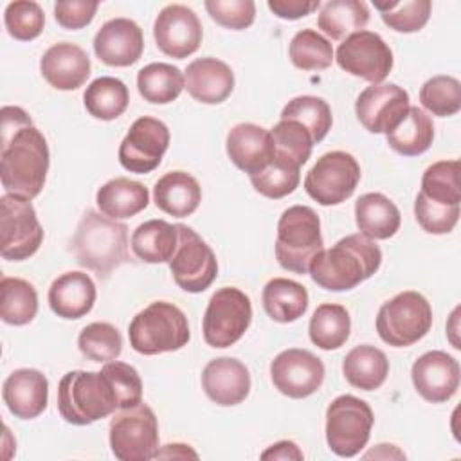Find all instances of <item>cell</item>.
Masks as SVG:
<instances>
[{"label":"cell","mask_w":461,"mask_h":461,"mask_svg":"<svg viewBox=\"0 0 461 461\" xmlns=\"http://www.w3.org/2000/svg\"><path fill=\"white\" fill-rule=\"evenodd\" d=\"M321 220L308 205H292L277 221L276 259L290 272L306 274L312 259L324 249Z\"/></svg>","instance_id":"6"},{"label":"cell","mask_w":461,"mask_h":461,"mask_svg":"<svg viewBox=\"0 0 461 461\" xmlns=\"http://www.w3.org/2000/svg\"><path fill=\"white\" fill-rule=\"evenodd\" d=\"M391 149L403 157L425 153L434 140L432 119L418 106H409L403 119L385 133Z\"/></svg>","instance_id":"33"},{"label":"cell","mask_w":461,"mask_h":461,"mask_svg":"<svg viewBox=\"0 0 461 461\" xmlns=\"http://www.w3.org/2000/svg\"><path fill=\"white\" fill-rule=\"evenodd\" d=\"M155 457H198V454L189 447V445H184V443H169V445H164L162 448H158L155 452Z\"/></svg>","instance_id":"54"},{"label":"cell","mask_w":461,"mask_h":461,"mask_svg":"<svg viewBox=\"0 0 461 461\" xmlns=\"http://www.w3.org/2000/svg\"><path fill=\"white\" fill-rule=\"evenodd\" d=\"M299 180H301V167L283 160V158H277L272 155V160L270 164L250 176V184L252 187L267 196V198H272V200H279L290 193L295 191V187L299 185Z\"/></svg>","instance_id":"45"},{"label":"cell","mask_w":461,"mask_h":461,"mask_svg":"<svg viewBox=\"0 0 461 461\" xmlns=\"http://www.w3.org/2000/svg\"><path fill=\"white\" fill-rule=\"evenodd\" d=\"M358 230L371 240H389L396 234L402 216L393 200L382 193H366L355 202Z\"/></svg>","instance_id":"29"},{"label":"cell","mask_w":461,"mask_h":461,"mask_svg":"<svg viewBox=\"0 0 461 461\" xmlns=\"http://www.w3.org/2000/svg\"><path fill=\"white\" fill-rule=\"evenodd\" d=\"M411 378L414 389L423 400L430 403H443L457 393L459 364L452 355L432 349L414 360Z\"/></svg>","instance_id":"19"},{"label":"cell","mask_w":461,"mask_h":461,"mask_svg":"<svg viewBox=\"0 0 461 461\" xmlns=\"http://www.w3.org/2000/svg\"><path fill=\"white\" fill-rule=\"evenodd\" d=\"M77 348L92 362H112L122 351V337L110 322H92L81 330Z\"/></svg>","instance_id":"43"},{"label":"cell","mask_w":461,"mask_h":461,"mask_svg":"<svg viewBox=\"0 0 461 461\" xmlns=\"http://www.w3.org/2000/svg\"><path fill=\"white\" fill-rule=\"evenodd\" d=\"M274 387L294 400L319 391L324 382V364L308 349L290 348L281 351L270 364Z\"/></svg>","instance_id":"16"},{"label":"cell","mask_w":461,"mask_h":461,"mask_svg":"<svg viewBox=\"0 0 461 461\" xmlns=\"http://www.w3.org/2000/svg\"><path fill=\"white\" fill-rule=\"evenodd\" d=\"M178 243L176 225L166 220H148L131 234V250L144 263H169Z\"/></svg>","instance_id":"32"},{"label":"cell","mask_w":461,"mask_h":461,"mask_svg":"<svg viewBox=\"0 0 461 461\" xmlns=\"http://www.w3.org/2000/svg\"><path fill=\"white\" fill-rule=\"evenodd\" d=\"M349 312L342 304L333 303H324L317 306L308 326L310 340L324 351L339 349L340 346H344L346 340L349 339Z\"/></svg>","instance_id":"35"},{"label":"cell","mask_w":461,"mask_h":461,"mask_svg":"<svg viewBox=\"0 0 461 461\" xmlns=\"http://www.w3.org/2000/svg\"><path fill=\"white\" fill-rule=\"evenodd\" d=\"M225 146L230 162L249 176L263 171L274 155L270 130L252 122L232 126L227 133Z\"/></svg>","instance_id":"23"},{"label":"cell","mask_w":461,"mask_h":461,"mask_svg":"<svg viewBox=\"0 0 461 461\" xmlns=\"http://www.w3.org/2000/svg\"><path fill=\"white\" fill-rule=\"evenodd\" d=\"M303 457H304V454L301 452V448L294 441H288V439H283V441H277V443L270 445L261 454V459H295V461H301Z\"/></svg>","instance_id":"53"},{"label":"cell","mask_w":461,"mask_h":461,"mask_svg":"<svg viewBox=\"0 0 461 461\" xmlns=\"http://www.w3.org/2000/svg\"><path fill=\"white\" fill-rule=\"evenodd\" d=\"M384 23L396 32H416L425 27L430 18V0H403V2H375Z\"/></svg>","instance_id":"44"},{"label":"cell","mask_w":461,"mask_h":461,"mask_svg":"<svg viewBox=\"0 0 461 461\" xmlns=\"http://www.w3.org/2000/svg\"><path fill=\"white\" fill-rule=\"evenodd\" d=\"M420 103L432 115H456L461 110V85L452 76H434L420 88Z\"/></svg>","instance_id":"46"},{"label":"cell","mask_w":461,"mask_h":461,"mask_svg":"<svg viewBox=\"0 0 461 461\" xmlns=\"http://www.w3.org/2000/svg\"><path fill=\"white\" fill-rule=\"evenodd\" d=\"M119 409L117 394L103 371H68L58 384V411L67 423L90 425Z\"/></svg>","instance_id":"4"},{"label":"cell","mask_w":461,"mask_h":461,"mask_svg":"<svg viewBox=\"0 0 461 461\" xmlns=\"http://www.w3.org/2000/svg\"><path fill=\"white\" fill-rule=\"evenodd\" d=\"M432 326L430 303L414 290L385 301L376 315L378 337L393 348H407L421 340Z\"/></svg>","instance_id":"7"},{"label":"cell","mask_w":461,"mask_h":461,"mask_svg":"<svg viewBox=\"0 0 461 461\" xmlns=\"http://www.w3.org/2000/svg\"><path fill=\"white\" fill-rule=\"evenodd\" d=\"M144 50L142 29L130 18H112L94 36L95 56L110 67H130Z\"/></svg>","instance_id":"20"},{"label":"cell","mask_w":461,"mask_h":461,"mask_svg":"<svg viewBox=\"0 0 461 461\" xmlns=\"http://www.w3.org/2000/svg\"><path fill=\"white\" fill-rule=\"evenodd\" d=\"M369 22V7L362 0H330L321 5L317 25L331 40L348 38L364 31Z\"/></svg>","instance_id":"34"},{"label":"cell","mask_w":461,"mask_h":461,"mask_svg":"<svg viewBox=\"0 0 461 461\" xmlns=\"http://www.w3.org/2000/svg\"><path fill=\"white\" fill-rule=\"evenodd\" d=\"M101 371L108 376L117 394L119 409L133 407L142 402V380L139 371L133 366L126 362L112 360V362H106Z\"/></svg>","instance_id":"49"},{"label":"cell","mask_w":461,"mask_h":461,"mask_svg":"<svg viewBox=\"0 0 461 461\" xmlns=\"http://www.w3.org/2000/svg\"><path fill=\"white\" fill-rule=\"evenodd\" d=\"M128 339L137 353L158 355L184 348L191 331L185 313L176 304L155 301L131 319Z\"/></svg>","instance_id":"5"},{"label":"cell","mask_w":461,"mask_h":461,"mask_svg":"<svg viewBox=\"0 0 461 461\" xmlns=\"http://www.w3.org/2000/svg\"><path fill=\"white\" fill-rule=\"evenodd\" d=\"M414 216L420 227L429 234H448L459 220V205H445L418 193L414 200Z\"/></svg>","instance_id":"48"},{"label":"cell","mask_w":461,"mask_h":461,"mask_svg":"<svg viewBox=\"0 0 461 461\" xmlns=\"http://www.w3.org/2000/svg\"><path fill=\"white\" fill-rule=\"evenodd\" d=\"M0 317L5 324H29L38 313V292L22 277H2L0 281Z\"/></svg>","instance_id":"38"},{"label":"cell","mask_w":461,"mask_h":461,"mask_svg":"<svg viewBox=\"0 0 461 461\" xmlns=\"http://www.w3.org/2000/svg\"><path fill=\"white\" fill-rule=\"evenodd\" d=\"M184 77L189 95L203 104H220L234 90L232 68L212 56L191 61Z\"/></svg>","instance_id":"25"},{"label":"cell","mask_w":461,"mask_h":461,"mask_svg":"<svg viewBox=\"0 0 461 461\" xmlns=\"http://www.w3.org/2000/svg\"><path fill=\"white\" fill-rule=\"evenodd\" d=\"M178 243L169 259L173 281L189 294L207 290L218 276V261L212 249L187 225L176 223Z\"/></svg>","instance_id":"13"},{"label":"cell","mask_w":461,"mask_h":461,"mask_svg":"<svg viewBox=\"0 0 461 461\" xmlns=\"http://www.w3.org/2000/svg\"><path fill=\"white\" fill-rule=\"evenodd\" d=\"M95 202L103 214L113 220H126L148 207L149 191L137 180L117 176L97 189Z\"/></svg>","instance_id":"28"},{"label":"cell","mask_w":461,"mask_h":461,"mask_svg":"<svg viewBox=\"0 0 461 461\" xmlns=\"http://www.w3.org/2000/svg\"><path fill=\"white\" fill-rule=\"evenodd\" d=\"M337 65L348 74L373 85L382 83L393 68V50L378 32L358 31L349 34L337 49Z\"/></svg>","instance_id":"14"},{"label":"cell","mask_w":461,"mask_h":461,"mask_svg":"<svg viewBox=\"0 0 461 461\" xmlns=\"http://www.w3.org/2000/svg\"><path fill=\"white\" fill-rule=\"evenodd\" d=\"M7 32L18 41H31L38 38L45 25V14L40 4L32 0H16L7 4L4 13Z\"/></svg>","instance_id":"47"},{"label":"cell","mask_w":461,"mask_h":461,"mask_svg":"<svg viewBox=\"0 0 461 461\" xmlns=\"http://www.w3.org/2000/svg\"><path fill=\"white\" fill-rule=\"evenodd\" d=\"M382 265V250L362 232L339 240L322 249L310 263L312 279L324 290L344 292L369 279Z\"/></svg>","instance_id":"2"},{"label":"cell","mask_w":461,"mask_h":461,"mask_svg":"<svg viewBox=\"0 0 461 461\" xmlns=\"http://www.w3.org/2000/svg\"><path fill=\"white\" fill-rule=\"evenodd\" d=\"M43 229L31 200L5 193L0 198V254L7 261H23L36 254Z\"/></svg>","instance_id":"11"},{"label":"cell","mask_w":461,"mask_h":461,"mask_svg":"<svg viewBox=\"0 0 461 461\" xmlns=\"http://www.w3.org/2000/svg\"><path fill=\"white\" fill-rule=\"evenodd\" d=\"M155 205L175 218L193 214L202 202V187L198 180L185 171H169L162 175L153 187Z\"/></svg>","instance_id":"27"},{"label":"cell","mask_w":461,"mask_h":461,"mask_svg":"<svg viewBox=\"0 0 461 461\" xmlns=\"http://www.w3.org/2000/svg\"><path fill=\"white\" fill-rule=\"evenodd\" d=\"M153 36L160 52L175 59H184L200 49L203 29L193 9L182 4H169L157 14Z\"/></svg>","instance_id":"17"},{"label":"cell","mask_w":461,"mask_h":461,"mask_svg":"<svg viewBox=\"0 0 461 461\" xmlns=\"http://www.w3.org/2000/svg\"><path fill=\"white\" fill-rule=\"evenodd\" d=\"M209 16L221 27L243 31L254 23L256 4L252 0H205Z\"/></svg>","instance_id":"50"},{"label":"cell","mask_w":461,"mask_h":461,"mask_svg":"<svg viewBox=\"0 0 461 461\" xmlns=\"http://www.w3.org/2000/svg\"><path fill=\"white\" fill-rule=\"evenodd\" d=\"M409 94L394 83H378L364 88L355 101L360 124L371 133L391 131L409 110Z\"/></svg>","instance_id":"18"},{"label":"cell","mask_w":461,"mask_h":461,"mask_svg":"<svg viewBox=\"0 0 461 461\" xmlns=\"http://www.w3.org/2000/svg\"><path fill=\"white\" fill-rule=\"evenodd\" d=\"M99 7V2L86 0H61L54 4V18L56 22L68 31H77L86 27Z\"/></svg>","instance_id":"51"},{"label":"cell","mask_w":461,"mask_h":461,"mask_svg":"<svg viewBox=\"0 0 461 461\" xmlns=\"http://www.w3.org/2000/svg\"><path fill=\"white\" fill-rule=\"evenodd\" d=\"M459 160H439L430 164L421 176V191L427 198L445 203L459 205L461 187H459Z\"/></svg>","instance_id":"42"},{"label":"cell","mask_w":461,"mask_h":461,"mask_svg":"<svg viewBox=\"0 0 461 461\" xmlns=\"http://www.w3.org/2000/svg\"><path fill=\"white\" fill-rule=\"evenodd\" d=\"M268 9L283 20H299L321 7L319 0H268Z\"/></svg>","instance_id":"52"},{"label":"cell","mask_w":461,"mask_h":461,"mask_svg":"<svg viewBox=\"0 0 461 461\" xmlns=\"http://www.w3.org/2000/svg\"><path fill=\"white\" fill-rule=\"evenodd\" d=\"M2 398L13 416L20 420L38 418L47 409L49 380L38 369H16L5 378Z\"/></svg>","instance_id":"24"},{"label":"cell","mask_w":461,"mask_h":461,"mask_svg":"<svg viewBox=\"0 0 461 461\" xmlns=\"http://www.w3.org/2000/svg\"><path fill=\"white\" fill-rule=\"evenodd\" d=\"M342 373L349 385L362 391H375L389 375V360L382 349L371 344H360L344 357Z\"/></svg>","instance_id":"30"},{"label":"cell","mask_w":461,"mask_h":461,"mask_svg":"<svg viewBox=\"0 0 461 461\" xmlns=\"http://www.w3.org/2000/svg\"><path fill=\"white\" fill-rule=\"evenodd\" d=\"M364 457H366V459H369V457H378V459H405V454H403L398 447H394V445L380 443V445H376L375 450L364 454Z\"/></svg>","instance_id":"55"},{"label":"cell","mask_w":461,"mask_h":461,"mask_svg":"<svg viewBox=\"0 0 461 461\" xmlns=\"http://www.w3.org/2000/svg\"><path fill=\"white\" fill-rule=\"evenodd\" d=\"M375 423L369 403L340 394L326 409V441L333 454L340 457L357 456L369 441Z\"/></svg>","instance_id":"8"},{"label":"cell","mask_w":461,"mask_h":461,"mask_svg":"<svg viewBox=\"0 0 461 461\" xmlns=\"http://www.w3.org/2000/svg\"><path fill=\"white\" fill-rule=\"evenodd\" d=\"M110 448L121 461H148L158 450V421L146 403L119 409L110 421Z\"/></svg>","instance_id":"9"},{"label":"cell","mask_w":461,"mask_h":461,"mask_svg":"<svg viewBox=\"0 0 461 461\" xmlns=\"http://www.w3.org/2000/svg\"><path fill=\"white\" fill-rule=\"evenodd\" d=\"M83 103L92 117L101 121H113L128 108V86L117 77L101 76L86 86Z\"/></svg>","instance_id":"37"},{"label":"cell","mask_w":461,"mask_h":461,"mask_svg":"<svg viewBox=\"0 0 461 461\" xmlns=\"http://www.w3.org/2000/svg\"><path fill=\"white\" fill-rule=\"evenodd\" d=\"M202 387L207 398L216 405L232 407L249 396L250 373L241 360L220 357L203 367Z\"/></svg>","instance_id":"21"},{"label":"cell","mask_w":461,"mask_h":461,"mask_svg":"<svg viewBox=\"0 0 461 461\" xmlns=\"http://www.w3.org/2000/svg\"><path fill=\"white\" fill-rule=\"evenodd\" d=\"M40 72L56 90H77L90 76V58L79 45L61 41L43 52Z\"/></svg>","instance_id":"22"},{"label":"cell","mask_w":461,"mask_h":461,"mask_svg":"<svg viewBox=\"0 0 461 461\" xmlns=\"http://www.w3.org/2000/svg\"><path fill=\"white\" fill-rule=\"evenodd\" d=\"M97 290L92 277L85 272H65L49 288V306L61 319H81L95 303Z\"/></svg>","instance_id":"26"},{"label":"cell","mask_w":461,"mask_h":461,"mask_svg":"<svg viewBox=\"0 0 461 461\" xmlns=\"http://www.w3.org/2000/svg\"><path fill=\"white\" fill-rule=\"evenodd\" d=\"M360 182V166L351 153L328 151L304 176V191L321 205L346 202Z\"/></svg>","instance_id":"12"},{"label":"cell","mask_w":461,"mask_h":461,"mask_svg":"<svg viewBox=\"0 0 461 461\" xmlns=\"http://www.w3.org/2000/svg\"><path fill=\"white\" fill-rule=\"evenodd\" d=\"M288 54L292 65L299 70H324L335 59L330 40L315 29H303L295 32L290 41Z\"/></svg>","instance_id":"41"},{"label":"cell","mask_w":461,"mask_h":461,"mask_svg":"<svg viewBox=\"0 0 461 461\" xmlns=\"http://www.w3.org/2000/svg\"><path fill=\"white\" fill-rule=\"evenodd\" d=\"M270 135L274 144V157L283 158L297 167L308 162L315 142L301 122L292 119H279V122L270 130Z\"/></svg>","instance_id":"39"},{"label":"cell","mask_w":461,"mask_h":461,"mask_svg":"<svg viewBox=\"0 0 461 461\" xmlns=\"http://www.w3.org/2000/svg\"><path fill=\"white\" fill-rule=\"evenodd\" d=\"M263 308L267 315L276 322H294L308 310L306 288L286 277H274L263 288Z\"/></svg>","instance_id":"31"},{"label":"cell","mask_w":461,"mask_h":461,"mask_svg":"<svg viewBox=\"0 0 461 461\" xmlns=\"http://www.w3.org/2000/svg\"><path fill=\"white\" fill-rule=\"evenodd\" d=\"M0 126V178L5 193L36 198L47 178L50 153L43 133L20 106H4Z\"/></svg>","instance_id":"1"},{"label":"cell","mask_w":461,"mask_h":461,"mask_svg":"<svg viewBox=\"0 0 461 461\" xmlns=\"http://www.w3.org/2000/svg\"><path fill=\"white\" fill-rule=\"evenodd\" d=\"M281 119L301 122L312 135L313 142H321L333 124L330 104L315 95H299L288 101L281 112Z\"/></svg>","instance_id":"40"},{"label":"cell","mask_w":461,"mask_h":461,"mask_svg":"<svg viewBox=\"0 0 461 461\" xmlns=\"http://www.w3.org/2000/svg\"><path fill=\"white\" fill-rule=\"evenodd\" d=\"M128 245V227L97 211L83 214L72 238L77 263L99 279H108L115 268L130 263Z\"/></svg>","instance_id":"3"},{"label":"cell","mask_w":461,"mask_h":461,"mask_svg":"<svg viewBox=\"0 0 461 461\" xmlns=\"http://www.w3.org/2000/svg\"><path fill=\"white\" fill-rule=\"evenodd\" d=\"M252 322V304L245 292L234 286L216 290L203 313V340L211 348H229L236 344Z\"/></svg>","instance_id":"10"},{"label":"cell","mask_w":461,"mask_h":461,"mask_svg":"<svg viewBox=\"0 0 461 461\" xmlns=\"http://www.w3.org/2000/svg\"><path fill=\"white\" fill-rule=\"evenodd\" d=\"M137 88L144 101L153 104L173 103L185 88V77L169 63H149L137 74Z\"/></svg>","instance_id":"36"},{"label":"cell","mask_w":461,"mask_h":461,"mask_svg":"<svg viewBox=\"0 0 461 461\" xmlns=\"http://www.w3.org/2000/svg\"><path fill=\"white\" fill-rule=\"evenodd\" d=\"M169 146V128L155 117L133 121L119 146V162L131 173H149L162 162Z\"/></svg>","instance_id":"15"}]
</instances>
